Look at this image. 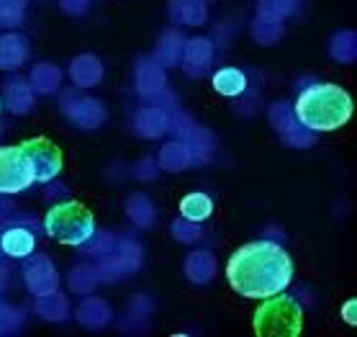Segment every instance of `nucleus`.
Masks as SVG:
<instances>
[{"label": "nucleus", "mask_w": 357, "mask_h": 337, "mask_svg": "<svg viewBox=\"0 0 357 337\" xmlns=\"http://www.w3.org/2000/svg\"><path fill=\"white\" fill-rule=\"evenodd\" d=\"M213 91L224 96V98H242L250 82H247V73L239 70V67H221L219 73H213L211 77Z\"/></svg>", "instance_id": "nucleus-19"}, {"label": "nucleus", "mask_w": 357, "mask_h": 337, "mask_svg": "<svg viewBox=\"0 0 357 337\" xmlns=\"http://www.w3.org/2000/svg\"><path fill=\"white\" fill-rule=\"evenodd\" d=\"M75 317H77V322H80L82 327H88V329H103L108 324V322L114 320V312H111V306H108L106 299L85 297V299H82V304L77 306Z\"/></svg>", "instance_id": "nucleus-18"}, {"label": "nucleus", "mask_w": 357, "mask_h": 337, "mask_svg": "<svg viewBox=\"0 0 357 337\" xmlns=\"http://www.w3.org/2000/svg\"><path fill=\"white\" fill-rule=\"evenodd\" d=\"M31 219H24V224H6L0 227V250L3 255L13 260H24L36 250V234L31 232Z\"/></svg>", "instance_id": "nucleus-11"}, {"label": "nucleus", "mask_w": 357, "mask_h": 337, "mask_svg": "<svg viewBox=\"0 0 357 337\" xmlns=\"http://www.w3.org/2000/svg\"><path fill=\"white\" fill-rule=\"evenodd\" d=\"M211 214H213V201L208 193L193 190V193L183 196V201H180V216H185L190 222H206Z\"/></svg>", "instance_id": "nucleus-27"}, {"label": "nucleus", "mask_w": 357, "mask_h": 337, "mask_svg": "<svg viewBox=\"0 0 357 337\" xmlns=\"http://www.w3.org/2000/svg\"><path fill=\"white\" fill-rule=\"evenodd\" d=\"M0 100L6 103L10 114L16 116H24L29 111H33V88L29 85V80L24 77H8V80L3 82V93H0Z\"/></svg>", "instance_id": "nucleus-13"}, {"label": "nucleus", "mask_w": 357, "mask_h": 337, "mask_svg": "<svg viewBox=\"0 0 357 337\" xmlns=\"http://www.w3.org/2000/svg\"><path fill=\"white\" fill-rule=\"evenodd\" d=\"M0 108H3V100H0Z\"/></svg>", "instance_id": "nucleus-45"}, {"label": "nucleus", "mask_w": 357, "mask_h": 337, "mask_svg": "<svg viewBox=\"0 0 357 337\" xmlns=\"http://www.w3.org/2000/svg\"><path fill=\"white\" fill-rule=\"evenodd\" d=\"M29 0H0V26H18L24 21V8Z\"/></svg>", "instance_id": "nucleus-37"}, {"label": "nucleus", "mask_w": 357, "mask_h": 337, "mask_svg": "<svg viewBox=\"0 0 357 337\" xmlns=\"http://www.w3.org/2000/svg\"><path fill=\"white\" fill-rule=\"evenodd\" d=\"M18 147H21L26 163L31 167L33 183H49L62 173L65 157H62V149L52 140H47V137H33V140H24Z\"/></svg>", "instance_id": "nucleus-6"}, {"label": "nucleus", "mask_w": 357, "mask_h": 337, "mask_svg": "<svg viewBox=\"0 0 357 337\" xmlns=\"http://www.w3.org/2000/svg\"><path fill=\"white\" fill-rule=\"evenodd\" d=\"M24 327V312H18L16 306L6 304L0 299V337L3 335H16Z\"/></svg>", "instance_id": "nucleus-35"}, {"label": "nucleus", "mask_w": 357, "mask_h": 337, "mask_svg": "<svg viewBox=\"0 0 357 337\" xmlns=\"http://www.w3.org/2000/svg\"><path fill=\"white\" fill-rule=\"evenodd\" d=\"M29 85L33 88V93L52 96L62 85V73H59V67L49 65V62H36L31 67V75H29Z\"/></svg>", "instance_id": "nucleus-25"}, {"label": "nucleus", "mask_w": 357, "mask_h": 337, "mask_svg": "<svg viewBox=\"0 0 357 337\" xmlns=\"http://www.w3.org/2000/svg\"><path fill=\"white\" fill-rule=\"evenodd\" d=\"M227 280L244 299H268L291 286L293 260L275 239L247 242L231 253L227 263Z\"/></svg>", "instance_id": "nucleus-1"}, {"label": "nucleus", "mask_w": 357, "mask_h": 337, "mask_svg": "<svg viewBox=\"0 0 357 337\" xmlns=\"http://www.w3.org/2000/svg\"><path fill=\"white\" fill-rule=\"evenodd\" d=\"M26 263L21 268V276H24L26 288L31 291L33 297H47V294H54L59 291V273L54 268V263L49 260L47 255H29L24 257Z\"/></svg>", "instance_id": "nucleus-9"}, {"label": "nucleus", "mask_w": 357, "mask_h": 337, "mask_svg": "<svg viewBox=\"0 0 357 337\" xmlns=\"http://www.w3.org/2000/svg\"><path fill=\"white\" fill-rule=\"evenodd\" d=\"M134 132L144 140H160L167 132V108L149 103L134 116Z\"/></svg>", "instance_id": "nucleus-16"}, {"label": "nucleus", "mask_w": 357, "mask_h": 337, "mask_svg": "<svg viewBox=\"0 0 357 337\" xmlns=\"http://www.w3.org/2000/svg\"><path fill=\"white\" fill-rule=\"evenodd\" d=\"M252 36L257 44H278V41L283 39V24H273V21H262V18H255V24H252Z\"/></svg>", "instance_id": "nucleus-34"}, {"label": "nucleus", "mask_w": 357, "mask_h": 337, "mask_svg": "<svg viewBox=\"0 0 357 337\" xmlns=\"http://www.w3.org/2000/svg\"><path fill=\"white\" fill-rule=\"evenodd\" d=\"M183 47H185V36H183L178 29H167V31H162V36L157 39L155 62H160L165 70L178 67L180 57H183Z\"/></svg>", "instance_id": "nucleus-21"}, {"label": "nucleus", "mask_w": 357, "mask_h": 337, "mask_svg": "<svg viewBox=\"0 0 357 337\" xmlns=\"http://www.w3.org/2000/svg\"><path fill=\"white\" fill-rule=\"evenodd\" d=\"M116 237L119 234H114V232H100V230H96L93 234L88 237V242L85 245H80L88 255H96V257H100V255H106L108 250L116 245Z\"/></svg>", "instance_id": "nucleus-36"}, {"label": "nucleus", "mask_w": 357, "mask_h": 337, "mask_svg": "<svg viewBox=\"0 0 357 337\" xmlns=\"http://www.w3.org/2000/svg\"><path fill=\"white\" fill-rule=\"evenodd\" d=\"M157 163H160V170H165V173H183L188 167H193L190 149H188V144L183 140H172L167 144H162Z\"/></svg>", "instance_id": "nucleus-22"}, {"label": "nucleus", "mask_w": 357, "mask_h": 337, "mask_svg": "<svg viewBox=\"0 0 357 337\" xmlns=\"http://www.w3.org/2000/svg\"><path fill=\"white\" fill-rule=\"evenodd\" d=\"M265 239H275V242H283V230H280V227H268V230H265Z\"/></svg>", "instance_id": "nucleus-42"}, {"label": "nucleus", "mask_w": 357, "mask_h": 337, "mask_svg": "<svg viewBox=\"0 0 357 337\" xmlns=\"http://www.w3.org/2000/svg\"><path fill=\"white\" fill-rule=\"evenodd\" d=\"M8 214H10V204L0 198V219H3V216H8Z\"/></svg>", "instance_id": "nucleus-44"}, {"label": "nucleus", "mask_w": 357, "mask_h": 337, "mask_svg": "<svg viewBox=\"0 0 357 337\" xmlns=\"http://www.w3.org/2000/svg\"><path fill=\"white\" fill-rule=\"evenodd\" d=\"M126 219L137 230H149L157 219V209L152 204V198L144 196V193H131L126 198Z\"/></svg>", "instance_id": "nucleus-24"}, {"label": "nucleus", "mask_w": 357, "mask_h": 337, "mask_svg": "<svg viewBox=\"0 0 357 337\" xmlns=\"http://www.w3.org/2000/svg\"><path fill=\"white\" fill-rule=\"evenodd\" d=\"M59 108L62 114L80 129H100L108 119L106 106L98 98H90V96H80L75 91L62 93V100H59Z\"/></svg>", "instance_id": "nucleus-8"}, {"label": "nucleus", "mask_w": 357, "mask_h": 337, "mask_svg": "<svg viewBox=\"0 0 357 337\" xmlns=\"http://www.w3.org/2000/svg\"><path fill=\"white\" fill-rule=\"evenodd\" d=\"M67 280H70V288H73L75 294L88 297V294H93V291L100 286V273H98L96 265L80 263V265H75L73 271H70Z\"/></svg>", "instance_id": "nucleus-31"}, {"label": "nucleus", "mask_w": 357, "mask_h": 337, "mask_svg": "<svg viewBox=\"0 0 357 337\" xmlns=\"http://www.w3.org/2000/svg\"><path fill=\"white\" fill-rule=\"evenodd\" d=\"M29 54H31V47L24 33L8 31L0 36V70L10 73V70L24 67Z\"/></svg>", "instance_id": "nucleus-14"}, {"label": "nucleus", "mask_w": 357, "mask_h": 337, "mask_svg": "<svg viewBox=\"0 0 357 337\" xmlns=\"http://www.w3.org/2000/svg\"><path fill=\"white\" fill-rule=\"evenodd\" d=\"M252 327L257 337H298L303 332V309L296 299L280 291L275 297L262 299Z\"/></svg>", "instance_id": "nucleus-4"}, {"label": "nucleus", "mask_w": 357, "mask_h": 337, "mask_svg": "<svg viewBox=\"0 0 357 337\" xmlns=\"http://www.w3.org/2000/svg\"><path fill=\"white\" fill-rule=\"evenodd\" d=\"M134 178L142 183H149L155 181L157 175H160V163H157V157H144V160H139L137 165H134Z\"/></svg>", "instance_id": "nucleus-38"}, {"label": "nucleus", "mask_w": 357, "mask_h": 337, "mask_svg": "<svg viewBox=\"0 0 357 337\" xmlns=\"http://www.w3.org/2000/svg\"><path fill=\"white\" fill-rule=\"evenodd\" d=\"M70 77L75 88H96L103 80V62L96 54H80L70 62Z\"/></svg>", "instance_id": "nucleus-17"}, {"label": "nucleus", "mask_w": 357, "mask_h": 337, "mask_svg": "<svg viewBox=\"0 0 357 337\" xmlns=\"http://www.w3.org/2000/svg\"><path fill=\"white\" fill-rule=\"evenodd\" d=\"M329 54L342 65H349L357 59V33L355 31H337L329 39Z\"/></svg>", "instance_id": "nucleus-32"}, {"label": "nucleus", "mask_w": 357, "mask_h": 337, "mask_svg": "<svg viewBox=\"0 0 357 337\" xmlns=\"http://www.w3.org/2000/svg\"><path fill=\"white\" fill-rule=\"evenodd\" d=\"M278 134H280V140H283L285 147H293V149H309L317 144V132L306 129L298 119H291L285 126H280Z\"/></svg>", "instance_id": "nucleus-28"}, {"label": "nucleus", "mask_w": 357, "mask_h": 337, "mask_svg": "<svg viewBox=\"0 0 357 337\" xmlns=\"http://www.w3.org/2000/svg\"><path fill=\"white\" fill-rule=\"evenodd\" d=\"M155 309V301L144 294H137V297L129 299V314L121 320L123 332H146V317Z\"/></svg>", "instance_id": "nucleus-26"}, {"label": "nucleus", "mask_w": 357, "mask_h": 337, "mask_svg": "<svg viewBox=\"0 0 357 337\" xmlns=\"http://www.w3.org/2000/svg\"><path fill=\"white\" fill-rule=\"evenodd\" d=\"M185 276L190 283L195 286H206L211 283L213 276H216V257L208 253V250H193L190 255L185 257Z\"/></svg>", "instance_id": "nucleus-20"}, {"label": "nucleus", "mask_w": 357, "mask_h": 337, "mask_svg": "<svg viewBox=\"0 0 357 337\" xmlns=\"http://www.w3.org/2000/svg\"><path fill=\"white\" fill-rule=\"evenodd\" d=\"M36 314H39L41 320L47 322H65L67 317H70V301H67L65 294H59V291H54V294H47V297H39V301H36Z\"/></svg>", "instance_id": "nucleus-29"}, {"label": "nucleus", "mask_w": 357, "mask_h": 337, "mask_svg": "<svg viewBox=\"0 0 357 337\" xmlns=\"http://www.w3.org/2000/svg\"><path fill=\"white\" fill-rule=\"evenodd\" d=\"M355 309H357V301H355V299H349L347 304L342 306V317H344V322H347V324H352V327L357 324V320H355Z\"/></svg>", "instance_id": "nucleus-41"}, {"label": "nucleus", "mask_w": 357, "mask_h": 337, "mask_svg": "<svg viewBox=\"0 0 357 337\" xmlns=\"http://www.w3.org/2000/svg\"><path fill=\"white\" fill-rule=\"evenodd\" d=\"M142 245L137 239L129 237V234H119L116 237V245L108 250L106 255L98 257V273H100V280H121L126 276H134V273L142 268Z\"/></svg>", "instance_id": "nucleus-5"}, {"label": "nucleus", "mask_w": 357, "mask_h": 337, "mask_svg": "<svg viewBox=\"0 0 357 337\" xmlns=\"http://www.w3.org/2000/svg\"><path fill=\"white\" fill-rule=\"evenodd\" d=\"M134 88L146 103H155L167 91L165 67L155 62V57H139L137 67H134Z\"/></svg>", "instance_id": "nucleus-10"}, {"label": "nucleus", "mask_w": 357, "mask_h": 337, "mask_svg": "<svg viewBox=\"0 0 357 337\" xmlns=\"http://www.w3.org/2000/svg\"><path fill=\"white\" fill-rule=\"evenodd\" d=\"M355 103L342 85L334 82L311 80L306 88H301L293 103V114L311 132H334L352 119Z\"/></svg>", "instance_id": "nucleus-2"}, {"label": "nucleus", "mask_w": 357, "mask_h": 337, "mask_svg": "<svg viewBox=\"0 0 357 337\" xmlns=\"http://www.w3.org/2000/svg\"><path fill=\"white\" fill-rule=\"evenodd\" d=\"M33 175L26 163L21 147L0 144V196H13L21 190L31 188Z\"/></svg>", "instance_id": "nucleus-7"}, {"label": "nucleus", "mask_w": 357, "mask_h": 337, "mask_svg": "<svg viewBox=\"0 0 357 337\" xmlns=\"http://www.w3.org/2000/svg\"><path fill=\"white\" fill-rule=\"evenodd\" d=\"M8 288V268L0 263V294Z\"/></svg>", "instance_id": "nucleus-43"}, {"label": "nucleus", "mask_w": 357, "mask_h": 337, "mask_svg": "<svg viewBox=\"0 0 357 337\" xmlns=\"http://www.w3.org/2000/svg\"><path fill=\"white\" fill-rule=\"evenodd\" d=\"M213 65V41L206 36H193L185 39L183 47V57H180V67L188 77H201L211 70Z\"/></svg>", "instance_id": "nucleus-12"}, {"label": "nucleus", "mask_w": 357, "mask_h": 337, "mask_svg": "<svg viewBox=\"0 0 357 337\" xmlns=\"http://www.w3.org/2000/svg\"><path fill=\"white\" fill-rule=\"evenodd\" d=\"M44 196L54 198V201H62V198H67V186H52V181H49L47 188H44Z\"/></svg>", "instance_id": "nucleus-40"}, {"label": "nucleus", "mask_w": 357, "mask_h": 337, "mask_svg": "<svg viewBox=\"0 0 357 337\" xmlns=\"http://www.w3.org/2000/svg\"><path fill=\"white\" fill-rule=\"evenodd\" d=\"M170 232L172 237L178 239L180 245H195L198 239H201V222H190V219H185V216H180V219H175V222L170 224Z\"/></svg>", "instance_id": "nucleus-33"}, {"label": "nucleus", "mask_w": 357, "mask_h": 337, "mask_svg": "<svg viewBox=\"0 0 357 337\" xmlns=\"http://www.w3.org/2000/svg\"><path fill=\"white\" fill-rule=\"evenodd\" d=\"M0 255H3V250H0Z\"/></svg>", "instance_id": "nucleus-46"}, {"label": "nucleus", "mask_w": 357, "mask_h": 337, "mask_svg": "<svg viewBox=\"0 0 357 337\" xmlns=\"http://www.w3.org/2000/svg\"><path fill=\"white\" fill-rule=\"evenodd\" d=\"M170 18L183 26H201L208 18L206 0H170Z\"/></svg>", "instance_id": "nucleus-23"}, {"label": "nucleus", "mask_w": 357, "mask_h": 337, "mask_svg": "<svg viewBox=\"0 0 357 337\" xmlns=\"http://www.w3.org/2000/svg\"><path fill=\"white\" fill-rule=\"evenodd\" d=\"M59 8L65 10L67 16H85L90 8V0H59Z\"/></svg>", "instance_id": "nucleus-39"}, {"label": "nucleus", "mask_w": 357, "mask_h": 337, "mask_svg": "<svg viewBox=\"0 0 357 337\" xmlns=\"http://www.w3.org/2000/svg\"><path fill=\"white\" fill-rule=\"evenodd\" d=\"M183 142H185L188 149H190V160H193L195 167H203V165L211 163L213 149H216V137H213V132H208L206 126H201V123L195 121L193 126H190V132L183 137Z\"/></svg>", "instance_id": "nucleus-15"}, {"label": "nucleus", "mask_w": 357, "mask_h": 337, "mask_svg": "<svg viewBox=\"0 0 357 337\" xmlns=\"http://www.w3.org/2000/svg\"><path fill=\"white\" fill-rule=\"evenodd\" d=\"M44 232L52 239H57L59 245L80 247L96 232V216L80 201L62 198V201H54V206L44 216Z\"/></svg>", "instance_id": "nucleus-3"}, {"label": "nucleus", "mask_w": 357, "mask_h": 337, "mask_svg": "<svg viewBox=\"0 0 357 337\" xmlns=\"http://www.w3.org/2000/svg\"><path fill=\"white\" fill-rule=\"evenodd\" d=\"M298 10H301V0H260L257 18L273 21V24H283L285 18L296 16Z\"/></svg>", "instance_id": "nucleus-30"}]
</instances>
